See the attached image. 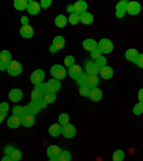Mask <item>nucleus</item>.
Returning a JSON list of instances; mask_svg holds the SVG:
<instances>
[{
  "instance_id": "nucleus-48",
  "label": "nucleus",
  "mask_w": 143,
  "mask_h": 161,
  "mask_svg": "<svg viewBox=\"0 0 143 161\" xmlns=\"http://www.w3.org/2000/svg\"><path fill=\"white\" fill-rule=\"evenodd\" d=\"M135 64H136L139 68H143V53H139V56H137V59H136Z\"/></svg>"
},
{
  "instance_id": "nucleus-44",
  "label": "nucleus",
  "mask_w": 143,
  "mask_h": 161,
  "mask_svg": "<svg viewBox=\"0 0 143 161\" xmlns=\"http://www.w3.org/2000/svg\"><path fill=\"white\" fill-rule=\"evenodd\" d=\"M36 102H37V105H39V107H40V109H43V108H46L47 105H49V104H47V102H46V101L43 99V97L40 98L39 101H36Z\"/></svg>"
},
{
  "instance_id": "nucleus-47",
  "label": "nucleus",
  "mask_w": 143,
  "mask_h": 161,
  "mask_svg": "<svg viewBox=\"0 0 143 161\" xmlns=\"http://www.w3.org/2000/svg\"><path fill=\"white\" fill-rule=\"evenodd\" d=\"M52 6V0H42L40 2V7H44V9H47V7Z\"/></svg>"
},
{
  "instance_id": "nucleus-5",
  "label": "nucleus",
  "mask_w": 143,
  "mask_h": 161,
  "mask_svg": "<svg viewBox=\"0 0 143 161\" xmlns=\"http://www.w3.org/2000/svg\"><path fill=\"white\" fill-rule=\"evenodd\" d=\"M142 6H140L139 2H127V7H126V13L132 14V16H136L140 13Z\"/></svg>"
},
{
  "instance_id": "nucleus-39",
  "label": "nucleus",
  "mask_w": 143,
  "mask_h": 161,
  "mask_svg": "<svg viewBox=\"0 0 143 161\" xmlns=\"http://www.w3.org/2000/svg\"><path fill=\"white\" fill-rule=\"evenodd\" d=\"M12 114L16 115V117H22V115H23V107H20V105H14L13 109H12Z\"/></svg>"
},
{
  "instance_id": "nucleus-43",
  "label": "nucleus",
  "mask_w": 143,
  "mask_h": 161,
  "mask_svg": "<svg viewBox=\"0 0 143 161\" xmlns=\"http://www.w3.org/2000/svg\"><path fill=\"white\" fill-rule=\"evenodd\" d=\"M42 97H43V95L40 94V92H37L36 89H33V92H32V101H39Z\"/></svg>"
},
{
  "instance_id": "nucleus-6",
  "label": "nucleus",
  "mask_w": 143,
  "mask_h": 161,
  "mask_svg": "<svg viewBox=\"0 0 143 161\" xmlns=\"http://www.w3.org/2000/svg\"><path fill=\"white\" fill-rule=\"evenodd\" d=\"M84 72H87L89 75H94V76H97V74L100 72V69L96 66L94 60H87L86 65H84Z\"/></svg>"
},
{
  "instance_id": "nucleus-35",
  "label": "nucleus",
  "mask_w": 143,
  "mask_h": 161,
  "mask_svg": "<svg viewBox=\"0 0 143 161\" xmlns=\"http://www.w3.org/2000/svg\"><path fill=\"white\" fill-rule=\"evenodd\" d=\"M22 157H23L22 151L17 150V148H14L13 153H12V155H10V158H12L13 161H20V160H22Z\"/></svg>"
},
{
  "instance_id": "nucleus-13",
  "label": "nucleus",
  "mask_w": 143,
  "mask_h": 161,
  "mask_svg": "<svg viewBox=\"0 0 143 161\" xmlns=\"http://www.w3.org/2000/svg\"><path fill=\"white\" fill-rule=\"evenodd\" d=\"M22 125V121H20V117H16V115H12V117L7 118V127L12 128V130H16Z\"/></svg>"
},
{
  "instance_id": "nucleus-40",
  "label": "nucleus",
  "mask_w": 143,
  "mask_h": 161,
  "mask_svg": "<svg viewBox=\"0 0 143 161\" xmlns=\"http://www.w3.org/2000/svg\"><path fill=\"white\" fill-rule=\"evenodd\" d=\"M133 114L135 115H142L143 114V104L142 102H139V104H136L133 107Z\"/></svg>"
},
{
  "instance_id": "nucleus-33",
  "label": "nucleus",
  "mask_w": 143,
  "mask_h": 161,
  "mask_svg": "<svg viewBox=\"0 0 143 161\" xmlns=\"http://www.w3.org/2000/svg\"><path fill=\"white\" fill-rule=\"evenodd\" d=\"M112 158H113V161H123L125 158V153L122 150H116L113 153V155H112Z\"/></svg>"
},
{
  "instance_id": "nucleus-29",
  "label": "nucleus",
  "mask_w": 143,
  "mask_h": 161,
  "mask_svg": "<svg viewBox=\"0 0 143 161\" xmlns=\"http://www.w3.org/2000/svg\"><path fill=\"white\" fill-rule=\"evenodd\" d=\"M97 85H99V78L94 76V75H89L87 86H90V88H97Z\"/></svg>"
},
{
  "instance_id": "nucleus-9",
  "label": "nucleus",
  "mask_w": 143,
  "mask_h": 161,
  "mask_svg": "<svg viewBox=\"0 0 143 161\" xmlns=\"http://www.w3.org/2000/svg\"><path fill=\"white\" fill-rule=\"evenodd\" d=\"M40 3H37V2H34V0H29L27 2V12H29L30 14H39L40 13Z\"/></svg>"
},
{
  "instance_id": "nucleus-52",
  "label": "nucleus",
  "mask_w": 143,
  "mask_h": 161,
  "mask_svg": "<svg viewBox=\"0 0 143 161\" xmlns=\"http://www.w3.org/2000/svg\"><path fill=\"white\" fill-rule=\"evenodd\" d=\"M66 9H67V12H69L70 14H73V13H74V6H73V4H69V6H67Z\"/></svg>"
},
{
  "instance_id": "nucleus-32",
  "label": "nucleus",
  "mask_w": 143,
  "mask_h": 161,
  "mask_svg": "<svg viewBox=\"0 0 143 161\" xmlns=\"http://www.w3.org/2000/svg\"><path fill=\"white\" fill-rule=\"evenodd\" d=\"M94 64H96V66L99 68V69H102V68H105V66H107V59L102 55V56L99 58V59H96L94 60Z\"/></svg>"
},
{
  "instance_id": "nucleus-34",
  "label": "nucleus",
  "mask_w": 143,
  "mask_h": 161,
  "mask_svg": "<svg viewBox=\"0 0 143 161\" xmlns=\"http://www.w3.org/2000/svg\"><path fill=\"white\" fill-rule=\"evenodd\" d=\"M90 91H92V88L87 86V85H84V86H80L79 88V94L82 95V97H90Z\"/></svg>"
},
{
  "instance_id": "nucleus-46",
  "label": "nucleus",
  "mask_w": 143,
  "mask_h": 161,
  "mask_svg": "<svg viewBox=\"0 0 143 161\" xmlns=\"http://www.w3.org/2000/svg\"><path fill=\"white\" fill-rule=\"evenodd\" d=\"M7 111H9V104H7V102H2V104H0V112L6 114Z\"/></svg>"
},
{
  "instance_id": "nucleus-53",
  "label": "nucleus",
  "mask_w": 143,
  "mask_h": 161,
  "mask_svg": "<svg viewBox=\"0 0 143 161\" xmlns=\"http://www.w3.org/2000/svg\"><path fill=\"white\" fill-rule=\"evenodd\" d=\"M49 52H50V53H56V52H57V49L53 46V45H52V46H49Z\"/></svg>"
},
{
  "instance_id": "nucleus-17",
  "label": "nucleus",
  "mask_w": 143,
  "mask_h": 161,
  "mask_svg": "<svg viewBox=\"0 0 143 161\" xmlns=\"http://www.w3.org/2000/svg\"><path fill=\"white\" fill-rule=\"evenodd\" d=\"M100 76H102V79H112V78H113V69H112V68L109 66V65H107V66H105V68H102V69H100Z\"/></svg>"
},
{
  "instance_id": "nucleus-20",
  "label": "nucleus",
  "mask_w": 143,
  "mask_h": 161,
  "mask_svg": "<svg viewBox=\"0 0 143 161\" xmlns=\"http://www.w3.org/2000/svg\"><path fill=\"white\" fill-rule=\"evenodd\" d=\"M102 97H103V92H102V89H99V88H92V91H90V99L94 101V102H97V101L102 99Z\"/></svg>"
},
{
  "instance_id": "nucleus-28",
  "label": "nucleus",
  "mask_w": 143,
  "mask_h": 161,
  "mask_svg": "<svg viewBox=\"0 0 143 161\" xmlns=\"http://www.w3.org/2000/svg\"><path fill=\"white\" fill-rule=\"evenodd\" d=\"M0 60H2V62H6V64H10V62H12V53H10L9 50H2V52H0Z\"/></svg>"
},
{
  "instance_id": "nucleus-21",
  "label": "nucleus",
  "mask_w": 143,
  "mask_h": 161,
  "mask_svg": "<svg viewBox=\"0 0 143 161\" xmlns=\"http://www.w3.org/2000/svg\"><path fill=\"white\" fill-rule=\"evenodd\" d=\"M49 134L52 135V137H59L60 134H62V125L57 122V124H53L49 127Z\"/></svg>"
},
{
  "instance_id": "nucleus-41",
  "label": "nucleus",
  "mask_w": 143,
  "mask_h": 161,
  "mask_svg": "<svg viewBox=\"0 0 143 161\" xmlns=\"http://www.w3.org/2000/svg\"><path fill=\"white\" fill-rule=\"evenodd\" d=\"M64 65H66L67 68L73 66V65H74V58L72 56V55H67V56L64 58Z\"/></svg>"
},
{
  "instance_id": "nucleus-2",
  "label": "nucleus",
  "mask_w": 143,
  "mask_h": 161,
  "mask_svg": "<svg viewBox=\"0 0 143 161\" xmlns=\"http://www.w3.org/2000/svg\"><path fill=\"white\" fill-rule=\"evenodd\" d=\"M22 72H23V65L20 64L19 60H12V62L9 64L7 74H9L10 76H19Z\"/></svg>"
},
{
  "instance_id": "nucleus-24",
  "label": "nucleus",
  "mask_w": 143,
  "mask_h": 161,
  "mask_svg": "<svg viewBox=\"0 0 143 161\" xmlns=\"http://www.w3.org/2000/svg\"><path fill=\"white\" fill-rule=\"evenodd\" d=\"M93 19H94L93 14L89 13V12L80 14V23H83V25H92L93 23Z\"/></svg>"
},
{
  "instance_id": "nucleus-56",
  "label": "nucleus",
  "mask_w": 143,
  "mask_h": 161,
  "mask_svg": "<svg viewBox=\"0 0 143 161\" xmlns=\"http://www.w3.org/2000/svg\"><path fill=\"white\" fill-rule=\"evenodd\" d=\"M50 161H59V160H57V158H53V160H50Z\"/></svg>"
},
{
  "instance_id": "nucleus-4",
  "label": "nucleus",
  "mask_w": 143,
  "mask_h": 161,
  "mask_svg": "<svg viewBox=\"0 0 143 161\" xmlns=\"http://www.w3.org/2000/svg\"><path fill=\"white\" fill-rule=\"evenodd\" d=\"M44 80V70H42V69H36V70H33L32 72V75H30V82L36 86V85H39V84H42Z\"/></svg>"
},
{
  "instance_id": "nucleus-8",
  "label": "nucleus",
  "mask_w": 143,
  "mask_h": 161,
  "mask_svg": "<svg viewBox=\"0 0 143 161\" xmlns=\"http://www.w3.org/2000/svg\"><path fill=\"white\" fill-rule=\"evenodd\" d=\"M62 134L66 138H73L76 135V127L72 124H66L62 127Z\"/></svg>"
},
{
  "instance_id": "nucleus-37",
  "label": "nucleus",
  "mask_w": 143,
  "mask_h": 161,
  "mask_svg": "<svg viewBox=\"0 0 143 161\" xmlns=\"http://www.w3.org/2000/svg\"><path fill=\"white\" fill-rule=\"evenodd\" d=\"M34 89H36L37 92H40L42 95H44L46 92H49V89H47V85L44 84V82H42V84L36 85V86H34Z\"/></svg>"
},
{
  "instance_id": "nucleus-11",
  "label": "nucleus",
  "mask_w": 143,
  "mask_h": 161,
  "mask_svg": "<svg viewBox=\"0 0 143 161\" xmlns=\"http://www.w3.org/2000/svg\"><path fill=\"white\" fill-rule=\"evenodd\" d=\"M22 98H23V92H22L19 88H14V89H12L9 92V99L12 101V102H20Z\"/></svg>"
},
{
  "instance_id": "nucleus-45",
  "label": "nucleus",
  "mask_w": 143,
  "mask_h": 161,
  "mask_svg": "<svg viewBox=\"0 0 143 161\" xmlns=\"http://www.w3.org/2000/svg\"><path fill=\"white\" fill-rule=\"evenodd\" d=\"M13 150H14V147H13V145H7V147L4 148V155H7V157H10V155H12V153H13Z\"/></svg>"
},
{
  "instance_id": "nucleus-12",
  "label": "nucleus",
  "mask_w": 143,
  "mask_h": 161,
  "mask_svg": "<svg viewBox=\"0 0 143 161\" xmlns=\"http://www.w3.org/2000/svg\"><path fill=\"white\" fill-rule=\"evenodd\" d=\"M60 153H62V150H60L57 145H49V147H47V151H46L47 157H49L50 160H53V158H59Z\"/></svg>"
},
{
  "instance_id": "nucleus-50",
  "label": "nucleus",
  "mask_w": 143,
  "mask_h": 161,
  "mask_svg": "<svg viewBox=\"0 0 143 161\" xmlns=\"http://www.w3.org/2000/svg\"><path fill=\"white\" fill-rule=\"evenodd\" d=\"M137 98H139V102L143 104V88H140V91L137 92Z\"/></svg>"
},
{
  "instance_id": "nucleus-19",
  "label": "nucleus",
  "mask_w": 143,
  "mask_h": 161,
  "mask_svg": "<svg viewBox=\"0 0 143 161\" xmlns=\"http://www.w3.org/2000/svg\"><path fill=\"white\" fill-rule=\"evenodd\" d=\"M82 46H83L84 50H89V52H92L93 49H96V47H97V42L94 39H84L83 43H82Z\"/></svg>"
},
{
  "instance_id": "nucleus-31",
  "label": "nucleus",
  "mask_w": 143,
  "mask_h": 161,
  "mask_svg": "<svg viewBox=\"0 0 143 161\" xmlns=\"http://www.w3.org/2000/svg\"><path fill=\"white\" fill-rule=\"evenodd\" d=\"M43 99L46 101L47 104H53L54 101H56V94H54V92H46V94L43 95Z\"/></svg>"
},
{
  "instance_id": "nucleus-51",
  "label": "nucleus",
  "mask_w": 143,
  "mask_h": 161,
  "mask_svg": "<svg viewBox=\"0 0 143 161\" xmlns=\"http://www.w3.org/2000/svg\"><path fill=\"white\" fill-rule=\"evenodd\" d=\"M29 25V19L26 16H22V26H27Z\"/></svg>"
},
{
  "instance_id": "nucleus-1",
  "label": "nucleus",
  "mask_w": 143,
  "mask_h": 161,
  "mask_svg": "<svg viewBox=\"0 0 143 161\" xmlns=\"http://www.w3.org/2000/svg\"><path fill=\"white\" fill-rule=\"evenodd\" d=\"M50 74H52L53 79L63 80L67 75V69H64V66H62V65H53L50 68Z\"/></svg>"
},
{
  "instance_id": "nucleus-42",
  "label": "nucleus",
  "mask_w": 143,
  "mask_h": 161,
  "mask_svg": "<svg viewBox=\"0 0 143 161\" xmlns=\"http://www.w3.org/2000/svg\"><path fill=\"white\" fill-rule=\"evenodd\" d=\"M100 56H102V52H100L99 47H96V49H93L92 52H90V58H93V60L99 59Z\"/></svg>"
},
{
  "instance_id": "nucleus-38",
  "label": "nucleus",
  "mask_w": 143,
  "mask_h": 161,
  "mask_svg": "<svg viewBox=\"0 0 143 161\" xmlns=\"http://www.w3.org/2000/svg\"><path fill=\"white\" fill-rule=\"evenodd\" d=\"M59 124L63 127V125L69 124V115L66 114V112H63V114H60L59 115Z\"/></svg>"
},
{
  "instance_id": "nucleus-25",
  "label": "nucleus",
  "mask_w": 143,
  "mask_h": 161,
  "mask_svg": "<svg viewBox=\"0 0 143 161\" xmlns=\"http://www.w3.org/2000/svg\"><path fill=\"white\" fill-rule=\"evenodd\" d=\"M67 23H69V22H67V17L64 16V14H57L56 19H54V25H56V27H64Z\"/></svg>"
},
{
  "instance_id": "nucleus-55",
  "label": "nucleus",
  "mask_w": 143,
  "mask_h": 161,
  "mask_svg": "<svg viewBox=\"0 0 143 161\" xmlns=\"http://www.w3.org/2000/svg\"><path fill=\"white\" fill-rule=\"evenodd\" d=\"M2 161H13V160H12L10 157H7V155H4V157L2 158Z\"/></svg>"
},
{
  "instance_id": "nucleus-26",
  "label": "nucleus",
  "mask_w": 143,
  "mask_h": 161,
  "mask_svg": "<svg viewBox=\"0 0 143 161\" xmlns=\"http://www.w3.org/2000/svg\"><path fill=\"white\" fill-rule=\"evenodd\" d=\"M87 80H89V74L83 70V72H82V75H80V76L76 79V82H77V85H79V86H84V85H87Z\"/></svg>"
},
{
  "instance_id": "nucleus-23",
  "label": "nucleus",
  "mask_w": 143,
  "mask_h": 161,
  "mask_svg": "<svg viewBox=\"0 0 143 161\" xmlns=\"http://www.w3.org/2000/svg\"><path fill=\"white\" fill-rule=\"evenodd\" d=\"M137 56H139V52H137L136 49H129V50H126V53H125V58H126L127 60H130V62H136V59H137Z\"/></svg>"
},
{
  "instance_id": "nucleus-30",
  "label": "nucleus",
  "mask_w": 143,
  "mask_h": 161,
  "mask_svg": "<svg viewBox=\"0 0 143 161\" xmlns=\"http://www.w3.org/2000/svg\"><path fill=\"white\" fill-rule=\"evenodd\" d=\"M57 160L59 161H72V154L66 150H62V153H60V155H59Z\"/></svg>"
},
{
  "instance_id": "nucleus-22",
  "label": "nucleus",
  "mask_w": 143,
  "mask_h": 161,
  "mask_svg": "<svg viewBox=\"0 0 143 161\" xmlns=\"http://www.w3.org/2000/svg\"><path fill=\"white\" fill-rule=\"evenodd\" d=\"M52 45H53L57 50H62L64 47V45H66V40H64L63 36H56L53 39V43H52Z\"/></svg>"
},
{
  "instance_id": "nucleus-14",
  "label": "nucleus",
  "mask_w": 143,
  "mask_h": 161,
  "mask_svg": "<svg viewBox=\"0 0 143 161\" xmlns=\"http://www.w3.org/2000/svg\"><path fill=\"white\" fill-rule=\"evenodd\" d=\"M126 7H127V2L126 0H122V2H119L116 6V16L119 17V19H122V17L126 14Z\"/></svg>"
},
{
  "instance_id": "nucleus-36",
  "label": "nucleus",
  "mask_w": 143,
  "mask_h": 161,
  "mask_svg": "<svg viewBox=\"0 0 143 161\" xmlns=\"http://www.w3.org/2000/svg\"><path fill=\"white\" fill-rule=\"evenodd\" d=\"M67 22H69L70 25H77V23H80V16L76 14V13L70 14V16L67 17Z\"/></svg>"
},
{
  "instance_id": "nucleus-18",
  "label": "nucleus",
  "mask_w": 143,
  "mask_h": 161,
  "mask_svg": "<svg viewBox=\"0 0 143 161\" xmlns=\"http://www.w3.org/2000/svg\"><path fill=\"white\" fill-rule=\"evenodd\" d=\"M20 121H22L23 127L30 128L34 125V115H23V117H20Z\"/></svg>"
},
{
  "instance_id": "nucleus-10",
  "label": "nucleus",
  "mask_w": 143,
  "mask_h": 161,
  "mask_svg": "<svg viewBox=\"0 0 143 161\" xmlns=\"http://www.w3.org/2000/svg\"><path fill=\"white\" fill-rule=\"evenodd\" d=\"M73 6H74V13L79 14V16L87 12V3L86 2H83V0H77Z\"/></svg>"
},
{
  "instance_id": "nucleus-3",
  "label": "nucleus",
  "mask_w": 143,
  "mask_h": 161,
  "mask_svg": "<svg viewBox=\"0 0 143 161\" xmlns=\"http://www.w3.org/2000/svg\"><path fill=\"white\" fill-rule=\"evenodd\" d=\"M97 47L100 49L102 55L103 53H110L113 50V43L110 39H102L100 42H97Z\"/></svg>"
},
{
  "instance_id": "nucleus-15",
  "label": "nucleus",
  "mask_w": 143,
  "mask_h": 161,
  "mask_svg": "<svg viewBox=\"0 0 143 161\" xmlns=\"http://www.w3.org/2000/svg\"><path fill=\"white\" fill-rule=\"evenodd\" d=\"M20 35H22V37H24V39H30V37H33L34 30L30 25H27V26H22L20 27Z\"/></svg>"
},
{
  "instance_id": "nucleus-49",
  "label": "nucleus",
  "mask_w": 143,
  "mask_h": 161,
  "mask_svg": "<svg viewBox=\"0 0 143 161\" xmlns=\"http://www.w3.org/2000/svg\"><path fill=\"white\" fill-rule=\"evenodd\" d=\"M7 68H9V64H6V62H2V60H0V70H7Z\"/></svg>"
},
{
  "instance_id": "nucleus-54",
  "label": "nucleus",
  "mask_w": 143,
  "mask_h": 161,
  "mask_svg": "<svg viewBox=\"0 0 143 161\" xmlns=\"http://www.w3.org/2000/svg\"><path fill=\"white\" fill-rule=\"evenodd\" d=\"M4 118H6V114H3V112H0V124L4 121Z\"/></svg>"
},
{
  "instance_id": "nucleus-27",
  "label": "nucleus",
  "mask_w": 143,
  "mask_h": 161,
  "mask_svg": "<svg viewBox=\"0 0 143 161\" xmlns=\"http://www.w3.org/2000/svg\"><path fill=\"white\" fill-rule=\"evenodd\" d=\"M14 9H17L19 12H23L27 9V0H14Z\"/></svg>"
},
{
  "instance_id": "nucleus-7",
  "label": "nucleus",
  "mask_w": 143,
  "mask_h": 161,
  "mask_svg": "<svg viewBox=\"0 0 143 161\" xmlns=\"http://www.w3.org/2000/svg\"><path fill=\"white\" fill-rule=\"evenodd\" d=\"M82 72H83L82 66H79V65H76V64H74L73 66L67 68V74H69V76L72 78V79H74V80H76L77 78H79L80 75H82Z\"/></svg>"
},
{
  "instance_id": "nucleus-16",
  "label": "nucleus",
  "mask_w": 143,
  "mask_h": 161,
  "mask_svg": "<svg viewBox=\"0 0 143 161\" xmlns=\"http://www.w3.org/2000/svg\"><path fill=\"white\" fill-rule=\"evenodd\" d=\"M46 85H47V89H49V92H54L56 94L57 91H60V80H56V79H50V80H47L46 82Z\"/></svg>"
}]
</instances>
